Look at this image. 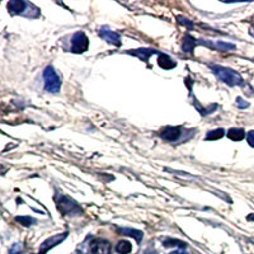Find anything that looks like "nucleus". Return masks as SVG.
Returning a JSON list of instances; mask_svg holds the SVG:
<instances>
[{
	"instance_id": "f257e3e1",
	"label": "nucleus",
	"mask_w": 254,
	"mask_h": 254,
	"mask_svg": "<svg viewBox=\"0 0 254 254\" xmlns=\"http://www.w3.org/2000/svg\"><path fill=\"white\" fill-rule=\"evenodd\" d=\"M56 207H58L59 212L63 214L64 216H80L83 214L80 206L71 199L70 197L65 196V194H56L55 196Z\"/></svg>"
},
{
	"instance_id": "f03ea898",
	"label": "nucleus",
	"mask_w": 254,
	"mask_h": 254,
	"mask_svg": "<svg viewBox=\"0 0 254 254\" xmlns=\"http://www.w3.org/2000/svg\"><path fill=\"white\" fill-rule=\"evenodd\" d=\"M9 13L13 15H24V17L36 18L40 15V9L36 8L33 4L27 3L23 0H12L8 3Z\"/></svg>"
},
{
	"instance_id": "7ed1b4c3",
	"label": "nucleus",
	"mask_w": 254,
	"mask_h": 254,
	"mask_svg": "<svg viewBox=\"0 0 254 254\" xmlns=\"http://www.w3.org/2000/svg\"><path fill=\"white\" fill-rule=\"evenodd\" d=\"M211 70L215 75L222 81V83L228 84L230 87H237V85H242L243 79L242 76L238 74L234 70L228 69V67L219 66V65H210Z\"/></svg>"
},
{
	"instance_id": "20e7f679",
	"label": "nucleus",
	"mask_w": 254,
	"mask_h": 254,
	"mask_svg": "<svg viewBox=\"0 0 254 254\" xmlns=\"http://www.w3.org/2000/svg\"><path fill=\"white\" fill-rule=\"evenodd\" d=\"M45 89L50 93H58L61 88V80L52 66H47L44 70Z\"/></svg>"
},
{
	"instance_id": "39448f33",
	"label": "nucleus",
	"mask_w": 254,
	"mask_h": 254,
	"mask_svg": "<svg viewBox=\"0 0 254 254\" xmlns=\"http://www.w3.org/2000/svg\"><path fill=\"white\" fill-rule=\"evenodd\" d=\"M89 47V40L84 32H76L75 35L71 37V51L75 54H81L85 52Z\"/></svg>"
},
{
	"instance_id": "423d86ee",
	"label": "nucleus",
	"mask_w": 254,
	"mask_h": 254,
	"mask_svg": "<svg viewBox=\"0 0 254 254\" xmlns=\"http://www.w3.org/2000/svg\"><path fill=\"white\" fill-rule=\"evenodd\" d=\"M67 235H69V233H67V231H65V233H61V234H56V235H52V237L47 238V239L45 240L42 244H41L38 254L47 253L50 249L54 248V247L58 246V244H60L61 242H64V240L66 239Z\"/></svg>"
},
{
	"instance_id": "0eeeda50",
	"label": "nucleus",
	"mask_w": 254,
	"mask_h": 254,
	"mask_svg": "<svg viewBox=\"0 0 254 254\" xmlns=\"http://www.w3.org/2000/svg\"><path fill=\"white\" fill-rule=\"evenodd\" d=\"M112 247L111 243L102 238H95L90 243V252L92 254H111Z\"/></svg>"
},
{
	"instance_id": "6e6552de",
	"label": "nucleus",
	"mask_w": 254,
	"mask_h": 254,
	"mask_svg": "<svg viewBox=\"0 0 254 254\" xmlns=\"http://www.w3.org/2000/svg\"><path fill=\"white\" fill-rule=\"evenodd\" d=\"M160 137L167 141H177L179 140V137L182 136V127L181 126H165L164 128H162V131L159 132Z\"/></svg>"
},
{
	"instance_id": "1a4fd4ad",
	"label": "nucleus",
	"mask_w": 254,
	"mask_h": 254,
	"mask_svg": "<svg viewBox=\"0 0 254 254\" xmlns=\"http://www.w3.org/2000/svg\"><path fill=\"white\" fill-rule=\"evenodd\" d=\"M98 33L103 40L107 41L108 44H112L115 45V46H120V45H121V37H120L119 33L112 31V29H110L108 27H101V28L98 29Z\"/></svg>"
},
{
	"instance_id": "9d476101",
	"label": "nucleus",
	"mask_w": 254,
	"mask_h": 254,
	"mask_svg": "<svg viewBox=\"0 0 254 254\" xmlns=\"http://www.w3.org/2000/svg\"><path fill=\"white\" fill-rule=\"evenodd\" d=\"M127 54H131V55H135L137 56V58H140L141 60L147 61L151 55H154V54H158L159 55L160 52L156 51V50L154 49H139V50H130V51H127Z\"/></svg>"
},
{
	"instance_id": "9b49d317",
	"label": "nucleus",
	"mask_w": 254,
	"mask_h": 254,
	"mask_svg": "<svg viewBox=\"0 0 254 254\" xmlns=\"http://www.w3.org/2000/svg\"><path fill=\"white\" fill-rule=\"evenodd\" d=\"M158 64L159 66L162 67L164 70H171L173 67H176L177 63L167 54H159V59H158Z\"/></svg>"
},
{
	"instance_id": "f8f14e48",
	"label": "nucleus",
	"mask_w": 254,
	"mask_h": 254,
	"mask_svg": "<svg viewBox=\"0 0 254 254\" xmlns=\"http://www.w3.org/2000/svg\"><path fill=\"white\" fill-rule=\"evenodd\" d=\"M121 235H127V237H132L137 240V243L141 242V239L144 238V233L141 230H136V229L131 228H119L117 229Z\"/></svg>"
},
{
	"instance_id": "ddd939ff",
	"label": "nucleus",
	"mask_w": 254,
	"mask_h": 254,
	"mask_svg": "<svg viewBox=\"0 0 254 254\" xmlns=\"http://www.w3.org/2000/svg\"><path fill=\"white\" fill-rule=\"evenodd\" d=\"M196 45H198V41L196 38H193L190 35H186L183 37V42H182V50L187 54H192L196 47Z\"/></svg>"
},
{
	"instance_id": "4468645a",
	"label": "nucleus",
	"mask_w": 254,
	"mask_h": 254,
	"mask_svg": "<svg viewBox=\"0 0 254 254\" xmlns=\"http://www.w3.org/2000/svg\"><path fill=\"white\" fill-rule=\"evenodd\" d=\"M198 44H205L207 46L212 47V49L220 50V51H229V50H234L235 46L233 44H228V42H222V41H216V42H207V41H203V42H199Z\"/></svg>"
},
{
	"instance_id": "2eb2a0df",
	"label": "nucleus",
	"mask_w": 254,
	"mask_h": 254,
	"mask_svg": "<svg viewBox=\"0 0 254 254\" xmlns=\"http://www.w3.org/2000/svg\"><path fill=\"white\" fill-rule=\"evenodd\" d=\"M246 136V131L243 128H230L228 131V137L233 141H242Z\"/></svg>"
},
{
	"instance_id": "dca6fc26",
	"label": "nucleus",
	"mask_w": 254,
	"mask_h": 254,
	"mask_svg": "<svg viewBox=\"0 0 254 254\" xmlns=\"http://www.w3.org/2000/svg\"><path fill=\"white\" fill-rule=\"evenodd\" d=\"M131 251H132V246L127 240H120L116 246V252L119 254H128L131 253Z\"/></svg>"
},
{
	"instance_id": "f3484780",
	"label": "nucleus",
	"mask_w": 254,
	"mask_h": 254,
	"mask_svg": "<svg viewBox=\"0 0 254 254\" xmlns=\"http://www.w3.org/2000/svg\"><path fill=\"white\" fill-rule=\"evenodd\" d=\"M224 136H225V130H224V128H217V130L210 131V132L207 133V136H206V140H208V141L220 140L221 137H224Z\"/></svg>"
},
{
	"instance_id": "a211bd4d",
	"label": "nucleus",
	"mask_w": 254,
	"mask_h": 254,
	"mask_svg": "<svg viewBox=\"0 0 254 254\" xmlns=\"http://www.w3.org/2000/svg\"><path fill=\"white\" fill-rule=\"evenodd\" d=\"M163 244H164L165 247H178V248L181 249L186 248V243L178 239H164L163 240Z\"/></svg>"
},
{
	"instance_id": "6ab92c4d",
	"label": "nucleus",
	"mask_w": 254,
	"mask_h": 254,
	"mask_svg": "<svg viewBox=\"0 0 254 254\" xmlns=\"http://www.w3.org/2000/svg\"><path fill=\"white\" fill-rule=\"evenodd\" d=\"M15 221L20 222L23 226H31L36 222V220L31 216H18L15 217Z\"/></svg>"
},
{
	"instance_id": "aec40b11",
	"label": "nucleus",
	"mask_w": 254,
	"mask_h": 254,
	"mask_svg": "<svg viewBox=\"0 0 254 254\" xmlns=\"http://www.w3.org/2000/svg\"><path fill=\"white\" fill-rule=\"evenodd\" d=\"M9 254H22V244H19V243L13 244V247L9 251Z\"/></svg>"
},
{
	"instance_id": "412c9836",
	"label": "nucleus",
	"mask_w": 254,
	"mask_h": 254,
	"mask_svg": "<svg viewBox=\"0 0 254 254\" xmlns=\"http://www.w3.org/2000/svg\"><path fill=\"white\" fill-rule=\"evenodd\" d=\"M247 142L249 144V146L254 147V130L247 133Z\"/></svg>"
},
{
	"instance_id": "4be33fe9",
	"label": "nucleus",
	"mask_w": 254,
	"mask_h": 254,
	"mask_svg": "<svg viewBox=\"0 0 254 254\" xmlns=\"http://www.w3.org/2000/svg\"><path fill=\"white\" fill-rule=\"evenodd\" d=\"M237 106L239 108H247V107H249V103H248V102L244 101L242 97H238V98H237Z\"/></svg>"
},
{
	"instance_id": "5701e85b",
	"label": "nucleus",
	"mask_w": 254,
	"mask_h": 254,
	"mask_svg": "<svg viewBox=\"0 0 254 254\" xmlns=\"http://www.w3.org/2000/svg\"><path fill=\"white\" fill-rule=\"evenodd\" d=\"M169 254H188V253L186 251H183V249H178V251L171 252V253H169Z\"/></svg>"
},
{
	"instance_id": "b1692460",
	"label": "nucleus",
	"mask_w": 254,
	"mask_h": 254,
	"mask_svg": "<svg viewBox=\"0 0 254 254\" xmlns=\"http://www.w3.org/2000/svg\"><path fill=\"white\" fill-rule=\"evenodd\" d=\"M247 220H249V221H254V212H253V214L249 215V216L247 217Z\"/></svg>"
},
{
	"instance_id": "393cba45",
	"label": "nucleus",
	"mask_w": 254,
	"mask_h": 254,
	"mask_svg": "<svg viewBox=\"0 0 254 254\" xmlns=\"http://www.w3.org/2000/svg\"><path fill=\"white\" fill-rule=\"evenodd\" d=\"M249 33H251V36H253L254 37V26L251 27V29H249Z\"/></svg>"
}]
</instances>
